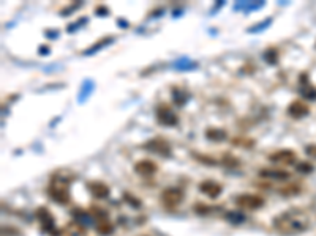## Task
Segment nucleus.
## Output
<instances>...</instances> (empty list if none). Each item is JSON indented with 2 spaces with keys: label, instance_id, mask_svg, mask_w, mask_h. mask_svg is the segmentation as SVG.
<instances>
[{
  "label": "nucleus",
  "instance_id": "obj_1",
  "mask_svg": "<svg viewBox=\"0 0 316 236\" xmlns=\"http://www.w3.org/2000/svg\"><path fill=\"white\" fill-rule=\"evenodd\" d=\"M310 225V218L304 209H288L273 219V227L282 234H299L304 233Z\"/></svg>",
  "mask_w": 316,
  "mask_h": 236
},
{
  "label": "nucleus",
  "instance_id": "obj_2",
  "mask_svg": "<svg viewBox=\"0 0 316 236\" xmlns=\"http://www.w3.org/2000/svg\"><path fill=\"white\" fill-rule=\"evenodd\" d=\"M71 181H73V178L62 177L60 174H57L55 177L51 178V183L48 187V196L60 205H67L70 202L68 187H70Z\"/></svg>",
  "mask_w": 316,
  "mask_h": 236
},
{
  "label": "nucleus",
  "instance_id": "obj_3",
  "mask_svg": "<svg viewBox=\"0 0 316 236\" xmlns=\"http://www.w3.org/2000/svg\"><path fill=\"white\" fill-rule=\"evenodd\" d=\"M142 146H144L145 149H149V152H152L154 155H160V156H163V158L171 156V153H173L171 143L168 142L166 139H163V137H154V139H151L149 142H145Z\"/></svg>",
  "mask_w": 316,
  "mask_h": 236
},
{
  "label": "nucleus",
  "instance_id": "obj_4",
  "mask_svg": "<svg viewBox=\"0 0 316 236\" xmlns=\"http://www.w3.org/2000/svg\"><path fill=\"white\" fill-rule=\"evenodd\" d=\"M157 121L163 126H176L179 123V117L168 104H160L155 109Z\"/></svg>",
  "mask_w": 316,
  "mask_h": 236
},
{
  "label": "nucleus",
  "instance_id": "obj_5",
  "mask_svg": "<svg viewBox=\"0 0 316 236\" xmlns=\"http://www.w3.org/2000/svg\"><path fill=\"white\" fill-rule=\"evenodd\" d=\"M236 203L245 209H259L264 206V199L256 194H240L236 197Z\"/></svg>",
  "mask_w": 316,
  "mask_h": 236
},
{
  "label": "nucleus",
  "instance_id": "obj_6",
  "mask_svg": "<svg viewBox=\"0 0 316 236\" xmlns=\"http://www.w3.org/2000/svg\"><path fill=\"white\" fill-rule=\"evenodd\" d=\"M182 200H183V190L179 189V187H166L161 192V202L166 206L174 208V206L180 205Z\"/></svg>",
  "mask_w": 316,
  "mask_h": 236
},
{
  "label": "nucleus",
  "instance_id": "obj_7",
  "mask_svg": "<svg viewBox=\"0 0 316 236\" xmlns=\"http://www.w3.org/2000/svg\"><path fill=\"white\" fill-rule=\"evenodd\" d=\"M36 219L41 222V227H43V230L49 234H55V224H54V218L52 214L49 212L48 208L45 206H40L35 212Z\"/></svg>",
  "mask_w": 316,
  "mask_h": 236
},
{
  "label": "nucleus",
  "instance_id": "obj_8",
  "mask_svg": "<svg viewBox=\"0 0 316 236\" xmlns=\"http://www.w3.org/2000/svg\"><path fill=\"white\" fill-rule=\"evenodd\" d=\"M296 153L292 149H278V152H273L272 155H269V161L280 164V165H291L296 164Z\"/></svg>",
  "mask_w": 316,
  "mask_h": 236
},
{
  "label": "nucleus",
  "instance_id": "obj_9",
  "mask_svg": "<svg viewBox=\"0 0 316 236\" xmlns=\"http://www.w3.org/2000/svg\"><path fill=\"white\" fill-rule=\"evenodd\" d=\"M199 190L209 199H217L223 192V186L214 180H204L202 183H199Z\"/></svg>",
  "mask_w": 316,
  "mask_h": 236
},
{
  "label": "nucleus",
  "instance_id": "obj_10",
  "mask_svg": "<svg viewBox=\"0 0 316 236\" xmlns=\"http://www.w3.org/2000/svg\"><path fill=\"white\" fill-rule=\"evenodd\" d=\"M310 114V105L301 99L292 101L288 107V115L291 118H304Z\"/></svg>",
  "mask_w": 316,
  "mask_h": 236
},
{
  "label": "nucleus",
  "instance_id": "obj_11",
  "mask_svg": "<svg viewBox=\"0 0 316 236\" xmlns=\"http://www.w3.org/2000/svg\"><path fill=\"white\" fill-rule=\"evenodd\" d=\"M158 170L157 164L151 159H141L135 164V171L141 177H152Z\"/></svg>",
  "mask_w": 316,
  "mask_h": 236
},
{
  "label": "nucleus",
  "instance_id": "obj_12",
  "mask_svg": "<svg viewBox=\"0 0 316 236\" xmlns=\"http://www.w3.org/2000/svg\"><path fill=\"white\" fill-rule=\"evenodd\" d=\"M259 177L269 178V180H277V181H286L291 178V174L283 168H264L259 171Z\"/></svg>",
  "mask_w": 316,
  "mask_h": 236
},
{
  "label": "nucleus",
  "instance_id": "obj_13",
  "mask_svg": "<svg viewBox=\"0 0 316 236\" xmlns=\"http://www.w3.org/2000/svg\"><path fill=\"white\" fill-rule=\"evenodd\" d=\"M87 187L90 190V194L97 199H106L109 196V186L104 184L103 181H89Z\"/></svg>",
  "mask_w": 316,
  "mask_h": 236
},
{
  "label": "nucleus",
  "instance_id": "obj_14",
  "mask_svg": "<svg viewBox=\"0 0 316 236\" xmlns=\"http://www.w3.org/2000/svg\"><path fill=\"white\" fill-rule=\"evenodd\" d=\"M301 95L308 99V101H314L316 99V87H313L311 83L307 82L305 76H302V87H301Z\"/></svg>",
  "mask_w": 316,
  "mask_h": 236
},
{
  "label": "nucleus",
  "instance_id": "obj_15",
  "mask_svg": "<svg viewBox=\"0 0 316 236\" xmlns=\"http://www.w3.org/2000/svg\"><path fill=\"white\" fill-rule=\"evenodd\" d=\"M206 137L209 140H212V142H223L228 134L225 130H218V127H209V130H206Z\"/></svg>",
  "mask_w": 316,
  "mask_h": 236
},
{
  "label": "nucleus",
  "instance_id": "obj_16",
  "mask_svg": "<svg viewBox=\"0 0 316 236\" xmlns=\"http://www.w3.org/2000/svg\"><path fill=\"white\" fill-rule=\"evenodd\" d=\"M95 230H97V233L101 234V236H109V234H113V231H114V225H113L108 219H104V221H98V222H97Z\"/></svg>",
  "mask_w": 316,
  "mask_h": 236
},
{
  "label": "nucleus",
  "instance_id": "obj_17",
  "mask_svg": "<svg viewBox=\"0 0 316 236\" xmlns=\"http://www.w3.org/2000/svg\"><path fill=\"white\" fill-rule=\"evenodd\" d=\"M280 194L285 197H292V196H299L301 194V187L298 184H289L280 189Z\"/></svg>",
  "mask_w": 316,
  "mask_h": 236
},
{
  "label": "nucleus",
  "instance_id": "obj_18",
  "mask_svg": "<svg viewBox=\"0 0 316 236\" xmlns=\"http://www.w3.org/2000/svg\"><path fill=\"white\" fill-rule=\"evenodd\" d=\"M221 164L226 165V167H229V168H236V167H239L240 161H239L237 158H234L231 153H225L223 158H221Z\"/></svg>",
  "mask_w": 316,
  "mask_h": 236
},
{
  "label": "nucleus",
  "instance_id": "obj_19",
  "mask_svg": "<svg viewBox=\"0 0 316 236\" xmlns=\"http://www.w3.org/2000/svg\"><path fill=\"white\" fill-rule=\"evenodd\" d=\"M234 146H240V148H253L255 146V140L253 139H245V137H236L231 140Z\"/></svg>",
  "mask_w": 316,
  "mask_h": 236
},
{
  "label": "nucleus",
  "instance_id": "obj_20",
  "mask_svg": "<svg viewBox=\"0 0 316 236\" xmlns=\"http://www.w3.org/2000/svg\"><path fill=\"white\" fill-rule=\"evenodd\" d=\"M264 58H266L267 63H270V65H275V63L278 61V52H277V49H275V48H273V49H267V51L264 52Z\"/></svg>",
  "mask_w": 316,
  "mask_h": 236
},
{
  "label": "nucleus",
  "instance_id": "obj_21",
  "mask_svg": "<svg viewBox=\"0 0 316 236\" xmlns=\"http://www.w3.org/2000/svg\"><path fill=\"white\" fill-rule=\"evenodd\" d=\"M73 216H75V219L78 221V222H84V224H87L89 221H90V218H89V214L86 212V211H82V209H79V208H76V209H73Z\"/></svg>",
  "mask_w": 316,
  "mask_h": 236
},
{
  "label": "nucleus",
  "instance_id": "obj_22",
  "mask_svg": "<svg viewBox=\"0 0 316 236\" xmlns=\"http://www.w3.org/2000/svg\"><path fill=\"white\" fill-rule=\"evenodd\" d=\"M68 234H76V236H81L84 234V225L82 224H71V225H67V230H65Z\"/></svg>",
  "mask_w": 316,
  "mask_h": 236
},
{
  "label": "nucleus",
  "instance_id": "obj_23",
  "mask_svg": "<svg viewBox=\"0 0 316 236\" xmlns=\"http://www.w3.org/2000/svg\"><path fill=\"white\" fill-rule=\"evenodd\" d=\"M226 219L229 221V222H234V224H239V222H244L245 221V216L242 212H226Z\"/></svg>",
  "mask_w": 316,
  "mask_h": 236
},
{
  "label": "nucleus",
  "instance_id": "obj_24",
  "mask_svg": "<svg viewBox=\"0 0 316 236\" xmlns=\"http://www.w3.org/2000/svg\"><path fill=\"white\" fill-rule=\"evenodd\" d=\"M296 170L299 171V174H311L313 171V167H311V164H308V162H299V164H296Z\"/></svg>",
  "mask_w": 316,
  "mask_h": 236
},
{
  "label": "nucleus",
  "instance_id": "obj_25",
  "mask_svg": "<svg viewBox=\"0 0 316 236\" xmlns=\"http://www.w3.org/2000/svg\"><path fill=\"white\" fill-rule=\"evenodd\" d=\"M173 96H174V102H176L177 105H182V104H185V99H187V98L183 96V92L180 93V92H179L177 89H174V90H173Z\"/></svg>",
  "mask_w": 316,
  "mask_h": 236
},
{
  "label": "nucleus",
  "instance_id": "obj_26",
  "mask_svg": "<svg viewBox=\"0 0 316 236\" xmlns=\"http://www.w3.org/2000/svg\"><path fill=\"white\" fill-rule=\"evenodd\" d=\"M109 41H111V38H103V39H101L100 42H97V45H94V46H92V48H90V49H89V51H87L86 54H92L94 51H98L100 48H103V46L106 45V42H109Z\"/></svg>",
  "mask_w": 316,
  "mask_h": 236
},
{
  "label": "nucleus",
  "instance_id": "obj_27",
  "mask_svg": "<svg viewBox=\"0 0 316 236\" xmlns=\"http://www.w3.org/2000/svg\"><path fill=\"white\" fill-rule=\"evenodd\" d=\"M123 199H125V200H128V202H130L128 205H132V206H135V208H141V202H139L138 199H135V197H132V196L128 194V192H125V194H123Z\"/></svg>",
  "mask_w": 316,
  "mask_h": 236
},
{
  "label": "nucleus",
  "instance_id": "obj_28",
  "mask_svg": "<svg viewBox=\"0 0 316 236\" xmlns=\"http://www.w3.org/2000/svg\"><path fill=\"white\" fill-rule=\"evenodd\" d=\"M305 152H307V155H308L310 158H314V159H316V145H314V143L307 145V146H305Z\"/></svg>",
  "mask_w": 316,
  "mask_h": 236
}]
</instances>
